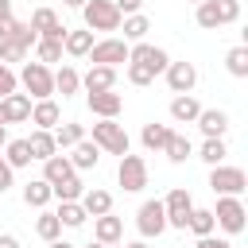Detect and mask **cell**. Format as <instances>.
Returning a JSON list of instances; mask_svg holds the SVG:
<instances>
[{
	"label": "cell",
	"instance_id": "cell-1",
	"mask_svg": "<svg viewBox=\"0 0 248 248\" xmlns=\"http://www.w3.org/2000/svg\"><path fill=\"white\" fill-rule=\"evenodd\" d=\"M213 221H217V229H225L229 236H240V232H244V225H248V209H244V202H240V198H232V194H217Z\"/></svg>",
	"mask_w": 248,
	"mask_h": 248
},
{
	"label": "cell",
	"instance_id": "cell-2",
	"mask_svg": "<svg viewBox=\"0 0 248 248\" xmlns=\"http://www.w3.org/2000/svg\"><path fill=\"white\" fill-rule=\"evenodd\" d=\"M19 85L27 89L31 101L54 97V70L43 66V62H23V70H19Z\"/></svg>",
	"mask_w": 248,
	"mask_h": 248
},
{
	"label": "cell",
	"instance_id": "cell-3",
	"mask_svg": "<svg viewBox=\"0 0 248 248\" xmlns=\"http://www.w3.org/2000/svg\"><path fill=\"white\" fill-rule=\"evenodd\" d=\"M93 143H97L105 155H128V147H132L124 124H116V120H97V124H93Z\"/></svg>",
	"mask_w": 248,
	"mask_h": 248
},
{
	"label": "cell",
	"instance_id": "cell-4",
	"mask_svg": "<svg viewBox=\"0 0 248 248\" xmlns=\"http://www.w3.org/2000/svg\"><path fill=\"white\" fill-rule=\"evenodd\" d=\"M81 16H85V27L89 31H120V12L112 0H85L81 4Z\"/></svg>",
	"mask_w": 248,
	"mask_h": 248
},
{
	"label": "cell",
	"instance_id": "cell-5",
	"mask_svg": "<svg viewBox=\"0 0 248 248\" xmlns=\"http://www.w3.org/2000/svg\"><path fill=\"white\" fill-rule=\"evenodd\" d=\"M209 190H213V194H232V198H240V194L248 190V174H244V167L217 163V167L209 170Z\"/></svg>",
	"mask_w": 248,
	"mask_h": 248
},
{
	"label": "cell",
	"instance_id": "cell-6",
	"mask_svg": "<svg viewBox=\"0 0 248 248\" xmlns=\"http://www.w3.org/2000/svg\"><path fill=\"white\" fill-rule=\"evenodd\" d=\"M35 43H39V35L31 31V23H16V31L8 39H0V62H23Z\"/></svg>",
	"mask_w": 248,
	"mask_h": 248
},
{
	"label": "cell",
	"instance_id": "cell-7",
	"mask_svg": "<svg viewBox=\"0 0 248 248\" xmlns=\"http://www.w3.org/2000/svg\"><path fill=\"white\" fill-rule=\"evenodd\" d=\"M116 182L124 186V194H140L147 186V163L143 155H120V167H116Z\"/></svg>",
	"mask_w": 248,
	"mask_h": 248
},
{
	"label": "cell",
	"instance_id": "cell-8",
	"mask_svg": "<svg viewBox=\"0 0 248 248\" xmlns=\"http://www.w3.org/2000/svg\"><path fill=\"white\" fill-rule=\"evenodd\" d=\"M190 209H194V198L190 190L174 186L167 198H163V213H167V229H182L186 232V221H190Z\"/></svg>",
	"mask_w": 248,
	"mask_h": 248
},
{
	"label": "cell",
	"instance_id": "cell-9",
	"mask_svg": "<svg viewBox=\"0 0 248 248\" xmlns=\"http://www.w3.org/2000/svg\"><path fill=\"white\" fill-rule=\"evenodd\" d=\"M136 229H140L143 240L167 232V213H163V202H159V198H151V202L140 205V213H136Z\"/></svg>",
	"mask_w": 248,
	"mask_h": 248
},
{
	"label": "cell",
	"instance_id": "cell-10",
	"mask_svg": "<svg viewBox=\"0 0 248 248\" xmlns=\"http://www.w3.org/2000/svg\"><path fill=\"white\" fill-rule=\"evenodd\" d=\"M128 62H140V66H147L155 78L167 70V62H170V54L163 50V46H155V43H128Z\"/></svg>",
	"mask_w": 248,
	"mask_h": 248
},
{
	"label": "cell",
	"instance_id": "cell-11",
	"mask_svg": "<svg viewBox=\"0 0 248 248\" xmlns=\"http://www.w3.org/2000/svg\"><path fill=\"white\" fill-rule=\"evenodd\" d=\"M89 58H93V66H120V62H128V43L124 39H97L93 46H89Z\"/></svg>",
	"mask_w": 248,
	"mask_h": 248
},
{
	"label": "cell",
	"instance_id": "cell-12",
	"mask_svg": "<svg viewBox=\"0 0 248 248\" xmlns=\"http://www.w3.org/2000/svg\"><path fill=\"white\" fill-rule=\"evenodd\" d=\"M31 31H35L39 39H58V43H62L70 27L58 19L54 8H35V12H31Z\"/></svg>",
	"mask_w": 248,
	"mask_h": 248
},
{
	"label": "cell",
	"instance_id": "cell-13",
	"mask_svg": "<svg viewBox=\"0 0 248 248\" xmlns=\"http://www.w3.org/2000/svg\"><path fill=\"white\" fill-rule=\"evenodd\" d=\"M85 105H89L93 116H101V120H116L120 108H124V97H120L116 89H101V93H85Z\"/></svg>",
	"mask_w": 248,
	"mask_h": 248
},
{
	"label": "cell",
	"instance_id": "cell-14",
	"mask_svg": "<svg viewBox=\"0 0 248 248\" xmlns=\"http://www.w3.org/2000/svg\"><path fill=\"white\" fill-rule=\"evenodd\" d=\"M163 78H167V85H170L174 93H190V89L198 85V66H194V62H167Z\"/></svg>",
	"mask_w": 248,
	"mask_h": 248
},
{
	"label": "cell",
	"instance_id": "cell-15",
	"mask_svg": "<svg viewBox=\"0 0 248 248\" xmlns=\"http://www.w3.org/2000/svg\"><path fill=\"white\" fill-rule=\"evenodd\" d=\"M93 236H97V244H120L124 240V221L112 217V209H108V213L93 217Z\"/></svg>",
	"mask_w": 248,
	"mask_h": 248
},
{
	"label": "cell",
	"instance_id": "cell-16",
	"mask_svg": "<svg viewBox=\"0 0 248 248\" xmlns=\"http://www.w3.org/2000/svg\"><path fill=\"white\" fill-rule=\"evenodd\" d=\"M0 105H4V124H23L27 116H31V97L27 93H8V97H0Z\"/></svg>",
	"mask_w": 248,
	"mask_h": 248
},
{
	"label": "cell",
	"instance_id": "cell-17",
	"mask_svg": "<svg viewBox=\"0 0 248 248\" xmlns=\"http://www.w3.org/2000/svg\"><path fill=\"white\" fill-rule=\"evenodd\" d=\"M27 120H31L35 128H46V132H50V128L62 120V108H58V101H54V97H43V101H35V105H31V116H27Z\"/></svg>",
	"mask_w": 248,
	"mask_h": 248
},
{
	"label": "cell",
	"instance_id": "cell-18",
	"mask_svg": "<svg viewBox=\"0 0 248 248\" xmlns=\"http://www.w3.org/2000/svg\"><path fill=\"white\" fill-rule=\"evenodd\" d=\"M70 163H74V170H93V167L101 163V147H97L93 140H78V143L70 147Z\"/></svg>",
	"mask_w": 248,
	"mask_h": 248
},
{
	"label": "cell",
	"instance_id": "cell-19",
	"mask_svg": "<svg viewBox=\"0 0 248 248\" xmlns=\"http://www.w3.org/2000/svg\"><path fill=\"white\" fill-rule=\"evenodd\" d=\"M85 93H101V89H116V66H89V74L81 78Z\"/></svg>",
	"mask_w": 248,
	"mask_h": 248
},
{
	"label": "cell",
	"instance_id": "cell-20",
	"mask_svg": "<svg viewBox=\"0 0 248 248\" xmlns=\"http://www.w3.org/2000/svg\"><path fill=\"white\" fill-rule=\"evenodd\" d=\"M194 124L202 128V136H225L229 132V112L225 108H202Z\"/></svg>",
	"mask_w": 248,
	"mask_h": 248
},
{
	"label": "cell",
	"instance_id": "cell-21",
	"mask_svg": "<svg viewBox=\"0 0 248 248\" xmlns=\"http://www.w3.org/2000/svg\"><path fill=\"white\" fill-rule=\"evenodd\" d=\"M70 174H78L74 170V163H70V155H50V159H43V178L50 182V186H58V182H66Z\"/></svg>",
	"mask_w": 248,
	"mask_h": 248
},
{
	"label": "cell",
	"instance_id": "cell-22",
	"mask_svg": "<svg viewBox=\"0 0 248 248\" xmlns=\"http://www.w3.org/2000/svg\"><path fill=\"white\" fill-rule=\"evenodd\" d=\"M198 112H202V105H198L194 93H178V97L170 101V120H178V124H194Z\"/></svg>",
	"mask_w": 248,
	"mask_h": 248
},
{
	"label": "cell",
	"instance_id": "cell-23",
	"mask_svg": "<svg viewBox=\"0 0 248 248\" xmlns=\"http://www.w3.org/2000/svg\"><path fill=\"white\" fill-rule=\"evenodd\" d=\"M81 209L89 213V217H101V213H108L112 209V194L108 190H101V186H93V190H81Z\"/></svg>",
	"mask_w": 248,
	"mask_h": 248
},
{
	"label": "cell",
	"instance_id": "cell-24",
	"mask_svg": "<svg viewBox=\"0 0 248 248\" xmlns=\"http://www.w3.org/2000/svg\"><path fill=\"white\" fill-rule=\"evenodd\" d=\"M27 147H31V159H50L54 151H58V143H54V132H46V128H35L31 136H27Z\"/></svg>",
	"mask_w": 248,
	"mask_h": 248
},
{
	"label": "cell",
	"instance_id": "cell-25",
	"mask_svg": "<svg viewBox=\"0 0 248 248\" xmlns=\"http://www.w3.org/2000/svg\"><path fill=\"white\" fill-rule=\"evenodd\" d=\"M120 27H124V43H143L147 31H151V19H147L143 12H132V16L120 19Z\"/></svg>",
	"mask_w": 248,
	"mask_h": 248
},
{
	"label": "cell",
	"instance_id": "cell-26",
	"mask_svg": "<svg viewBox=\"0 0 248 248\" xmlns=\"http://www.w3.org/2000/svg\"><path fill=\"white\" fill-rule=\"evenodd\" d=\"M89 46H93V31H89V27H85V31H66V39H62V50H66L70 58H85Z\"/></svg>",
	"mask_w": 248,
	"mask_h": 248
},
{
	"label": "cell",
	"instance_id": "cell-27",
	"mask_svg": "<svg viewBox=\"0 0 248 248\" xmlns=\"http://www.w3.org/2000/svg\"><path fill=\"white\" fill-rule=\"evenodd\" d=\"M50 132H54V143H58V151H70L78 140H85V124H74V120H66V124H54Z\"/></svg>",
	"mask_w": 248,
	"mask_h": 248
},
{
	"label": "cell",
	"instance_id": "cell-28",
	"mask_svg": "<svg viewBox=\"0 0 248 248\" xmlns=\"http://www.w3.org/2000/svg\"><path fill=\"white\" fill-rule=\"evenodd\" d=\"M163 155H167L170 163H186V159L194 155V143H190L182 132H170V136H167V143H163Z\"/></svg>",
	"mask_w": 248,
	"mask_h": 248
},
{
	"label": "cell",
	"instance_id": "cell-29",
	"mask_svg": "<svg viewBox=\"0 0 248 248\" xmlns=\"http://www.w3.org/2000/svg\"><path fill=\"white\" fill-rule=\"evenodd\" d=\"M225 155H229V143H225V136H205V143L198 147V159H202V163H209V167L225 163Z\"/></svg>",
	"mask_w": 248,
	"mask_h": 248
},
{
	"label": "cell",
	"instance_id": "cell-30",
	"mask_svg": "<svg viewBox=\"0 0 248 248\" xmlns=\"http://www.w3.org/2000/svg\"><path fill=\"white\" fill-rule=\"evenodd\" d=\"M78 89H81V74H78L74 66H58V70H54V93L74 97Z\"/></svg>",
	"mask_w": 248,
	"mask_h": 248
},
{
	"label": "cell",
	"instance_id": "cell-31",
	"mask_svg": "<svg viewBox=\"0 0 248 248\" xmlns=\"http://www.w3.org/2000/svg\"><path fill=\"white\" fill-rule=\"evenodd\" d=\"M50 198H54V194H50V182H46V178H31V182L23 186V202H27L31 209H43Z\"/></svg>",
	"mask_w": 248,
	"mask_h": 248
},
{
	"label": "cell",
	"instance_id": "cell-32",
	"mask_svg": "<svg viewBox=\"0 0 248 248\" xmlns=\"http://www.w3.org/2000/svg\"><path fill=\"white\" fill-rule=\"evenodd\" d=\"M4 159H8L12 170L31 167V147H27V140H8V143H4Z\"/></svg>",
	"mask_w": 248,
	"mask_h": 248
},
{
	"label": "cell",
	"instance_id": "cell-33",
	"mask_svg": "<svg viewBox=\"0 0 248 248\" xmlns=\"http://www.w3.org/2000/svg\"><path fill=\"white\" fill-rule=\"evenodd\" d=\"M225 70L232 78H248V43H236L229 54H225Z\"/></svg>",
	"mask_w": 248,
	"mask_h": 248
},
{
	"label": "cell",
	"instance_id": "cell-34",
	"mask_svg": "<svg viewBox=\"0 0 248 248\" xmlns=\"http://www.w3.org/2000/svg\"><path fill=\"white\" fill-rule=\"evenodd\" d=\"M167 136H170V128L167 124H143V132H140V143L147 147V151H163V143H167Z\"/></svg>",
	"mask_w": 248,
	"mask_h": 248
},
{
	"label": "cell",
	"instance_id": "cell-35",
	"mask_svg": "<svg viewBox=\"0 0 248 248\" xmlns=\"http://www.w3.org/2000/svg\"><path fill=\"white\" fill-rule=\"evenodd\" d=\"M54 213H58V221H62L66 229H81V225H85V217H89V213L81 209V202H58V209H54Z\"/></svg>",
	"mask_w": 248,
	"mask_h": 248
},
{
	"label": "cell",
	"instance_id": "cell-36",
	"mask_svg": "<svg viewBox=\"0 0 248 248\" xmlns=\"http://www.w3.org/2000/svg\"><path fill=\"white\" fill-rule=\"evenodd\" d=\"M186 229L194 232V236H209L213 229H217V221H213V209H190V221H186Z\"/></svg>",
	"mask_w": 248,
	"mask_h": 248
},
{
	"label": "cell",
	"instance_id": "cell-37",
	"mask_svg": "<svg viewBox=\"0 0 248 248\" xmlns=\"http://www.w3.org/2000/svg\"><path fill=\"white\" fill-rule=\"evenodd\" d=\"M62 43L58 39H39L35 43V62H43V66H50V62H62Z\"/></svg>",
	"mask_w": 248,
	"mask_h": 248
},
{
	"label": "cell",
	"instance_id": "cell-38",
	"mask_svg": "<svg viewBox=\"0 0 248 248\" xmlns=\"http://www.w3.org/2000/svg\"><path fill=\"white\" fill-rule=\"evenodd\" d=\"M81 190H85V186H81V178H78V174H70L66 182L50 186V194H54L58 202H78V198H81Z\"/></svg>",
	"mask_w": 248,
	"mask_h": 248
},
{
	"label": "cell",
	"instance_id": "cell-39",
	"mask_svg": "<svg viewBox=\"0 0 248 248\" xmlns=\"http://www.w3.org/2000/svg\"><path fill=\"white\" fill-rule=\"evenodd\" d=\"M35 232H39L43 240H58V236H62V221H58V213H39Z\"/></svg>",
	"mask_w": 248,
	"mask_h": 248
},
{
	"label": "cell",
	"instance_id": "cell-40",
	"mask_svg": "<svg viewBox=\"0 0 248 248\" xmlns=\"http://www.w3.org/2000/svg\"><path fill=\"white\" fill-rule=\"evenodd\" d=\"M213 16H217V27L236 23L240 19V0H213Z\"/></svg>",
	"mask_w": 248,
	"mask_h": 248
},
{
	"label": "cell",
	"instance_id": "cell-41",
	"mask_svg": "<svg viewBox=\"0 0 248 248\" xmlns=\"http://www.w3.org/2000/svg\"><path fill=\"white\" fill-rule=\"evenodd\" d=\"M124 66H128V81H132V85H151V81H155V74H151L147 66H140V62H124Z\"/></svg>",
	"mask_w": 248,
	"mask_h": 248
},
{
	"label": "cell",
	"instance_id": "cell-42",
	"mask_svg": "<svg viewBox=\"0 0 248 248\" xmlns=\"http://www.w3.org/2000/svg\"><path fill=\"white\" fill-rule=\"evenodd\" d=\"M16 89H19V78L12 74L8 62H0V97H8V93H16Z\"/></svg>",
	"mask_w": 248,
	"mask_h": 248
},
{
	"label": "cell",
	"instance_id": "cell-43",
	"mask_svg": "<svg viewBox=\"0 0 248 248\" xmlns=\"http://www.w3.org/2000/svg\"><path fill=\"white\" fill-rule=\"evenodd\" d=\"M194 248H232V240H229V236H213V232H209V236H198V240H194Z\"/></svg>",
	"mask_w": 248,
	"mask_h": 248
},
{
	"label": "cell",
	"instance_id": "cell-44",
	"mask_svg": "<svg viewBox=\"0 0 248 248\" xmlns=\"http://www.w3.org/2000/svg\"><path fill=\"white\" fill-rule=\"evenodd\" d=\"M12 174H16V170H12V167H8V159L0 155V194H8V190H12Z\"/></svg>",
	"mask_w": 248,
	"mask_h": 248
},
{
	"label": "cell",
	"instance_id": "cell-45",
	"mask_svg": "<svg viewBox=\"0 0 248 248\" xmlns=\"http://www.w3.org/2000/svg\"><path fill=\"white\" fill-rule=\"evenodd\" d=\"M112 4H116V12H120V16H132V12H140V8H143V0H112Z\"/></svg>",
	"mask_w": 248,
	"mask_h": 248
},
{
	"label": "cell",
	"instance_id": "cell-46",
	"mask_svg": "<svg viewBox=\"0 0 248 248\" xmlns=\"http://www.w3.org/2000/svg\"><path fill=\"white\" fill-rule=\"evenodd\" d=\"M16 23H19L16 16H8V19H0V39H8V35L16 31Z\"/></svg>",
	"mask_w": 248,
	"mask_h": 248
},
{
	"label": "cell",
	"instance_id": "cell-47",
	"mask_svg": "<svg viewBox=\"0 0 248 248\" xmlns=\"http://www.w3.org/2000/svg\"><path fill=\"white\" fill-rule=\"evenodd\" d=\"M0 248H19V240L12 232H0Z\"/></svg>",
	"mask_w": 248,
	"mask_h": 248
},
{
	"label": "cell",
	"instance_id": "cell-48",
	"mask_svg": "<svg viewBox=\"0 0 248 248\" xmlns=\"http://www.w3.org/2000/svg\"><path fill=\"white\" fill-rule=\"evenodd\" d=\"M46 248H78V244H70V240H62V236H58V240H46Z\"/></svg>",
	"mask_w": 248,
	"mask_h": 248
},
{
	"label": "cell",
	"instance_id": "cell-49",
	"mask_svg": "<svg viewBox=\"0 0 248 248\" xmlns=\"http://www.w3.org/2000/svg\"><path fill=\"white\" fill-rule=\"evenodd\" d=\"M12 16V0H0V19H8Z\"/></svg>",
	"mask_w": 248,
	"mask_h": 248
},
{
	"label": "cell",
	"instance_id": "cell-50",
	"mask_svg": "<svg viewBox=\"0 0 248 248\" xmlns=\"http://www.w3.org/2000/svg\"><path fill=\"white\" fill-rule=\"evenodd\" d=\"M8 143V124H0V147Z\"/></svg>",
	"mask_w": 248,
	"mask_h": 248
},
{
	"label": "cell",
	"instance_id": "cell-51",
	"mask_svg": "<svg viewBox=\"0 0 248 248\" xmlns=\"http://www.w3.org/2000/svg\"><path fill=\"white\" fill-rule=\"evenodd\" d=\"M62 4H66V8H81L85 0H62Z\"/></svg>",
	"mask_w": 248,
	"mask_h": 248
},
{
	"label": "cell",
	"instance_id": "cell-52",
	"mask_svg": "<svg viewBox=\"0 0 248 248\" xmlns=\"http://www.w3.org/2000/svg\"><path fill=\"white\" fill-rule=\"evenodd\" d=\"M120 248H147L143 240H132V244H120Z\"/></svg>",
	"mask_w": 248,
	"mask_h": 248
},
{
	"label": "cell",
	"instance_id": "cell-53",
	"mask_svg": "<svg viewBox=\"0 0 248 248\" xmlns=\"http://www.w3.org/2000/svg\"><path fill=\"white\" fill-rule=\"evenodd\" d=\"M0 124H4V105H0Z\"/></svg>",
	"mask_w": 248,
	"mask_h": 248
},
{
	"label": "cell",
	"instance_id": "cell-54",
	"mask_svg": "<svg viewBox=\"0 0 248 248\" xmlns=\"http://www.w3.org/2000/svg\"><path fill=\"white\" fill-rule=\"evenodd\" d=\"M190 4H202V0H190Z\"/></svg>",
	"mask_w": 248,
	"mask_h": 248
}]
</instances>
